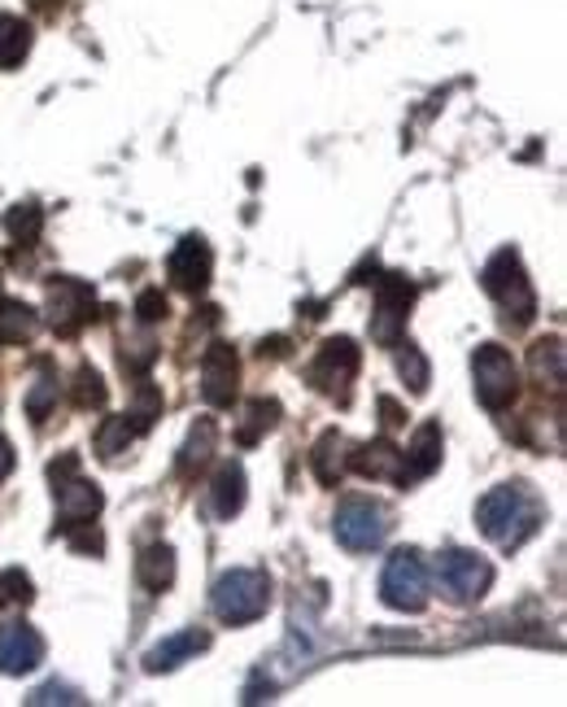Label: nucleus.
Wrapping results in <instances>:
<instances>
[{
	"mask_svg": "<svg viewBox=\"0 0 567 707\" xmlns=\"http://www.w3.org/2000/svg\"><path fill=\"white\" fill-rule=\"evenodd\" d=\"M542 502L537 494H529L524 485H502V489H489L476 507V524L489 542H498L502 550H516L524 546L537 529H542Z\"/></svg>",
	"mask_w": 567,
	"mask_h": 707,
	"instance_id": "nucleus-1",
	"label": "nucleus"
},
{
	"mask_svg": "<svg viewBox=\"0 0 567 707\" xmlns=\"http://www.w3.org/2000/svg\"><path fill=\"white\" fill-rule=\"evenodd\" d=\"M210 607L223 625H250L271 607V577L263 568H232L215 581Z\"/></svg>",
	"mask_w": 567,
	"mask_h": 707,
	"instance_id": "nucleus-2",
	"label": "nucleus"
},
{
	"mask_svg": "<svg viewBox=\"0 0 567 707\" xmlns=\"http://www.w3.org/2000/svg\"><path fill=\"white\" fill-rule=\"evenodd\" d=\"M485 293H489V298L507 311V320H516V324H529V320L537 315V298H533V285H529L524 263H520L516 250H502V254L489 258V267H485Z\"/></svg>",
	"mask_w": 567,
	"mask_h": 707,
	"instance_id": "nucleus-3",
	"label": "nucleus"
},
{
	"mask_svg": "<svg viewBox=\"0 0 567 707\" xmlns=\"http://www.w3.org/2000/svg\"><path fill=\"white\" fill-rule=\"evenodd\" d=\"M53 485H57V529L61 533H74V529H88L92 515L101 511V489L88 485L79 476V459L74 454H61L53 467H48Z\"/></svg>",
	"mask_w": 567,
	"mask_h": 707,
	"instance_id": "nucleus-4",
	"label": "nucleus"
},
{
	"mask_svg": "<svg viewBox=\"0 0 567 707\" xmlns=\"http://www.w3.org/2000/svg\"><path fill=\"white\" fill-rule=\"evenodd\" d=\"M336 542L345 546V550H375L384 537H389V529H393V520H389V511L375 502V498H362V494H354V498H345L340 507H336Z\"/></svg>",
	"mask_w": 567,
	"mask_h": 707,
	"instance_id": "nucleus-5",
	"label": "nucleus"
},
{
	"mask_svg": "<svg viewBox=\"0 0 567 707\" xmlns=\"http://www.w3.org/2000/svg\"><path fill=\"white\" fill-rule=\"evenodd\" d=\"M380 599H384L393 612H424V607H428V568H424L419 550H397V555L384 564Z\"/></svg>",
	"mask_w": 567,
	"mask_h": 707,
	"instance_id": "nucleus-6",
	"label": "nucleus"
},
{
	"mask_svg": "<svg viewBox=\"0 0 567 707\" xmlns=\"http://www.w3.org/2000/svg\"><path fill=\"white\" fill-rule=\"evenodd\" d=\"M437 586L450 603H476L494 586V568L472 550H445L437 559Z\"/></svg>",
	"mask_w": 567,
	"mask_h": 707,
	"instance_id": "nucleus-7",
	"label": "nucleus"
},
{
	"mask_svg": "<svg viewBox=\"0 0 567 707\" xmlns=\"http://www.w3.org/2000/svg\"><path fill=\"white\" fill-rule=\"evenodd\" d=\"M472 375H476V397H481L489 410H502V406L516 402L520 380H516L511 354L502 350V346H481L476 358H472Z\"/></svg>",
	"mask_w": 567,
	"mask_h": 707,
	"instance_id": "nucleus-8",
	"label": "nucleus"
},
{
	"mask_svg": "<svg viewBox=\"0 0 567 707\" xmlns=\"http://www.w3.org/2000/svg\"><path fill=\"white\" fill-rule=\"evenodd\" d=\"M358 346L349 341V337H332V341H323V350L314 358V367H310V380H314V389H323V393H332V397H349V384H354V375H358Z\"/></svg>",
	"mask_w": 567,
	"mask_h": 707,
	"instance_id": "nucleus-9",
	"label": "nucleus"
},
{
	"mask_svg": "<svg viewBox=\"0 0 567 707\" xmlns=\"http://www.w3.org/2000/svg\"><path fill=\"white\" fill-rule=\"evenodd\" d=\"M410 302H415V285L406 276H384L380 280V306H375V320H371V337L380 346H397Z\"/></svg>",
	"mask_w": 567,
	"mask_h": 707,
	"instance_id": "nucleus-10",
	"label": "nucleus"
},
{
	"mask_svg": "<svg viewBox=\"0 0 567 707\" xmlns=\"http://www.w3.org/2000/svg\"><path fill=\"white\" fill-rule=\"evenodd\" d=\"M92 306H96V298H92V289L83 280H57L48 289V320H53V328L61 337H74L92 320Z\"/></svg>",
	"mask_w": 567,
	"mask_h": 707,
	"instance_id": "nucleus-11",
	"label": "nucleus"
},
{
	"mask_svg": "<svg viewBox=\"0 0 567 707\" xmlns=\"http://www.w3.org/2000/svg\"><path fill=\"white\" fill-rule=\"evenodd\" d=\"M210 271H215V254H210V245H206L201 236H184V241H180V250L171 254V280H175V289H184V293H201V289L210 285Z\"/></svg>",
	"mask_w": 567,
	"mask_h": 707,
	"instance_id": "nucleus-12",
	"label": "nucleus"
},
{
	"mask_svg": "<svg viewBox=\"0 0 567 707\" xmlns=\"http://www.w3.org/2000/svg\"><path fill=\"white\" fill-rule=\"evenodd\" d=\"M44 660V638L31 625H4L0 629V673L22 677Z\"/></svg>",
	"mask_w": 567,
	"mask_h": 707,
	"instance_id": "nucleus-13",
	"label": "nucleus"
},
{
	"mask_svg": "<svg viewBox=\"0 0 567 707\" xmlns=\"http://www.w3.org/2000/svg\"><path fill=\"white\" fill-rule=\"evenodd\" d=\"M201 393L210 406H232L236 402V354L232 346H210L201 358Z\"/></svg>",
	"mask_w": 567,
	"mask_h": 707,
	"instance_id": "nucleus-14",
	"label": "nucleus"
},
{
	"mask_svg": "<svg viewBox=\"0 0 567 707\" xmlns=\"http://www.w3.org/2000/svg\"><path fill=\"white\" fill-rule=\"evenodd\" d=\"M210 647V634H201V629H184V634H171V638H162L149 656H144V669L149 673H171V669H180L184 660H193V656H201Z\"/></svg>",
	"mask_w": 567,
	"mask_h": 707,
	"instance_id": "nucleus-15",
	"label": "nucleus"
},
{
	"mask_svg": "<svg viewBox=\"0 0 567 707\" xmlns=\"http://www.w3.org/2000/svg\"><path fill=\"white\" fill-rule=\"evenodd\" d=\"M354 472L371 476V480H393V485H406V463H402V450L389 445V441H371L362 445L354 459H349Z\"/></svg>",
	"mask_w": 567,
	"mask_h": 707,
	"instance_id": "nucleus-16",
	"label": "nucleus"
},
{
	"mask_svg": "<svg viewBox=\"0 0 567 707\" xmlns=\"http://www.w3.org/2000/svg\"><path fill=\"white\" fill-rule=\"evenodd\" d=\"M402 463H406V485L419 480V476H432V472L441 467V424L424 419V424L415 428V441H410V450L402 454Z\"/></svg>",
	"mask_w": 567,
	"mask_h": 707,
	"instance_id": "nucleus-17",
	"label": "nucleus"
},
{
	"mask_svg": "<svg viewBox=\"0 0 567 707\" xmlns=\"http://www.w3.org/2000/svg\"><path fill=\"white\" fill-rule=\"evenodd\" d=\"M210 502H215V515L219 520H232L245 507V467L241 463H223L219 467L215 489H210Z\"/></svg>",
	"mask_w": 567,
	"mask_h": 707,
	"instance_id": "nucleus-18",
	"label": "nucleus"
},
{
	"mask_svg": "<svg viewBox=\"0 0 567 707\" xmlns=\"http://www.w3.org/2000/svg\"><path fill=\"white\" fill-rule=\"evenodd\" d=\"M136 577L144 590H166L175 581V550L171 546H149L136 559Z\"/></svg>",
	"mask_w": 567,
	"mask_h": 707,
	"instance_id": "nucleus-19",
	"label": "nucleus"
},
{
	"mask_svg": "<svg viewBox=\"0 0 567 707\" xmlns=\"http://www.w3.org/2000/svg\"><path fill=\"white\" fill-rule=\"evenodd\" d=\"M39 320L26 302H0V341L4 346H26L35 337Z\"/></svg>",
	"mask_w": 567,
	"mask_h": 707,
	"instance_id": "nucleus-20",
	"label": "nucleus"
},
{
	"mask_svg": "<svg viewBox=\"0 0 567 707\" xmlns=\"http://www.w3.org/2000/svg\"><path fill=\"white\" fill-rule=\"evenodd\" d=\"M340 450H345V441H340V432H323L319 437V445H314V476H319V485H340V476H345V459H340Z\"/></svg>",
	"mask_w": 567,
	"mask_h": 707,
	"instance_id": "nucleus-21",
	"label": "nucleus"
},
{
	"mask_svg": "<svg viewBox=\"0 0 567 707\" xmlns=\"http://www.w3.org/2000/svg\"><path fill=\"white\" fill-rule=\"evenodd\" d=\"M31 53V26L13 13H0V70L18 66Z\"/></svg>",
	"mask_w": 567,
	"mask_h": 707,
	"instance_id": "nucleus-22",
	"label": "nucleus"
},
{
	"mask_svg": "<svg viewBox=\"0 0 567 707\" xmlns=\"http://www.w3.org/2000/svg\"><path fill=\"white\" fill-rule=\"evenodd\" d=\"M215 437H219V428H215V419H201L197 428H193V437H188V445L180 450V476H193L206 459H210V450H215Z\"/></svg>",
	"mask_w": 567,
	"mask_h": 707,
	"instance_id": "nucleus-23",
	"label": "nucleus"
},
{
	"mask_svg": "<svg viewBox=\"0 0 567 707\" xmlns=\"http://www.w3.org/2000/svg\"><path fill=\"white\" fill-rule=\"evenodd\" d=\"M162 415V389L158 384H149V380H140L136 384V393H131V410H127V419H131V428L136 432H144V428H153V419Z\"/></svg>",
	"mask_w": 567,
	"mask_h": 707,
	"instance_id": "nucleus-24",
	"label": "nucleus"
},
{
	"mask_svg": "<svg viewBox=\"0 0 567 707\" xmlns=\"http://www.w3.org/2000/svg\"><path fill=\"white\" fill-rule=\"evenodd\" d=\"M276 415H280V406H276V402H263V397H258V402H250L245 424L236 428V441H241V445H254L263 432H271V428H276Z\"/></svg>",
	"mask_w": 567,
	"mask_h": 707,
	"instance_id": "nucleus-25",
	"label": "nucleus"
},
{
	"mask_svg": "<svg viewBox=\"0 0 567 707\" xmlns=\"http://www.w3.org/2000/svg\"><path fill=\"white\" fill-rule=\"evenodd\" d=\"M131 437H136V428H131V419H127V415L105 419V424H101V432H96V450H101V459H118V454L131 445Z\"/></svg>",
	"mask_w": 567,
	"mask_h": 707,
	"instance_id": "nucleus-26",
	"label": "nucleus"
},
{
	"mask_svg": "<svg viewBox=\"0 0 567 707\" xmlns=\"http://www.w3.org/2000/svg\"><path fill=\"white\" fill-rule=\"evenodd\" d=\"M4 228H9V236L13 241H22V245H31L35 236H39V228H44V215H39V206H13L9 215H4Z\"/></svg>",
	"mask_w": 567,
	"mask_h": 707,
	"instance_id": "nucleus-27",
	"label": "nucleus"
},
{
	"mask_svg": "<svg viewBox=\"0 0 567 707\" xmlns=\"http://www.w3.org/2000/svg\"><path fill=\"white\" fill-rule=\"evenodd\" d=\"M26 603H31V577L18 572V568L0 572V612L4 607H26Z\"/></svg>",
	"mask_w": 567,
	"mask_h": 707,
	"instance_id": "nucleus-28",
	"label": "nucleus"
},
{
	"mask_svg": "<svg viewBox=\"0 0 567 707\" xmlns=\"http://www.w3.org/2000/svg\"><path fill=\"white\" fill-rule=\"evenodd\" d=\"M53 402H57V375H53V371H44V375L35 380V389L26 393V415L39 424V419L48 415V406H53Z\"/></svg>",
	"mask_w": 567,
	"mask_h": 707,
	"instance_id": "nucleus-29",
	"label": "nucleus"
},
{
	"mask_svg": "<svg viewBox=\"0 0 567 707\" xmlns=\"http://www.w3.org/2000/svg\"><path fill=\"white\" fill-rule=\"evenodd\" d=\"M74 402H79L83 410L105 402V380H101L92 367H79V371H74Z\"/></svg>",
	"mask_w": 567,
	"mask_h": 707,
	"instance_id": "nucleus-30",
	"label": "nucleus"
},
{
	"mask_svg": "<svg viewBox=\"0 0 567 707\" xmlns=\"http://www.w3.org/2000/svg\"><path fill=\"white\" fill-rule=\"evenodd\" d=\"M397 367H402V380H406L415 393H424V389H428V362H424V354L415 350V346H402Z\"/></svg>",
	"mask_w": 567,
	"mask_h": 707,
	"instance_id": "nucleus-31",
	"label": "nucleus"
},
{
	"mask_svg": "<svg viewBox=\"0 0 567 707\" xmlns=\"http://www.w3.org/2000/svg\"><path fill=\"white\" fill-rule=\"evenodd\" d=\"M26 704L44 707V704H83V691H74V686H66V682H48V686H39Z\"/></svg>",
	"mask_w": 567,
	"mask_h": 707,
	"instance_id": "nucleus-32",
	"label": "nucleus"
},
{
	"mask_svg": "<svg viewBox=\"0 0 567 707\" xmlns=\"http://www.w3.org/2000/svg\"><path fill=\"white\" fill-rule=\"evenodd\" d=\"M166 298H162V289H144L140 298H136V315H140V324H158V320H166Z\"/></svg>",
	"mask_w": 567,
	"mask_h": 707,
	"instance_id": "nucleus-33",
	"label": "nucleus"
},
{
	"mask_svg": "<svg viewBox=\"0 0 567 707\" xmlns=\"http://www.w3.org/2000/svg\"><path fill=\"white\" fill-rule=\"evenodd\" d=\"M380 415H384V428H397V424H406V410L393 402V397H380Z\"/></svg>",
	"mask_w": 567,
	"mask_h": 707,
	"instance_id": "nucleus-34",
	"label": "nucleus"
},
{
	"mask_svg": "<svg viewBox=\"0 0 567 707\" xmlns=\"http://www.w3.org/2000/svg\"><path fill=\"white\" fill-rule=\"evenodd\" d=\"M9 472H13V445H9L4 437H0V480H4Z\"/></svg>",
	"mask_w": 567,
	"mask_h": 707,
	"instance_id": "nucleus-35",
	"label": "nucleus"
}]
</instances>
